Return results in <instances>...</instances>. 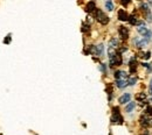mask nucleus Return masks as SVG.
<instances>
[{
	"mask_svg": "<svg viewBox=\"0 0 152 135\" xmlns=\"http://www.w3.org/2000/svg\"><path fill=\"white\" fill-rule=\"evenodd\" d=\"M137 32L144 36V39H146L148 41L149 40H152V32L143 23V22H138V26H137Z\"/></svg>",
	"mask_w": 152,
	"mask_h": 135,
	"instance_id": "obj_1",
	"label": "nucleus"
},
{
	"mask_svg": "<svg viewBox=\"0 0 152 135\" xmlns=\"http://www.w3.org/2000/svg\"><path fill=\"white\" fill-rule=\"evenodd\" d=\"M95 18L96 20L99 22V23H102V25H107L108 22H109V18L104 14V12L102 11V9H96L95 11Z\"/></svg>",
	"mask_w": 152,
	"mask_h": 135,
	"instance_id": "obj_2",
	"label": "nucleus"
},
{
	"mask_svg": "<svg viewBox=\"0 0 152 135\" xmlns=\"http://www.w3.org/2000/svg\"><path fill=\"white\" fill-rule=\"evenodd\" d=\"M111 122L113 123H122L123 122V118L119 113V108L118 107H114L113 108V116H111Z\"/></svg>",
	"mask_w": 152,
	"mask_h": 135,
	"instance_id": "obj_3",
	"label": "nucleus"
},
{
	"mask_svg": "<svg viewBox=\"0 0 152 135\" xmlns=\"http://www.w3.org/2000/svg\"><path fill=\"white\" fill-rule=\"evenodd\" d=\"M132 42L137 49H144L149 43V41L146 39H140V38H134L132 40Z\"/></svg>",
	"mask_w": 152,
	"mask_h": 135,
	"instance_id": "obj_4",
	"label": "nucleus"
},
{
	"mask_svg": "<svg viewBox=\"0 0 152 135\" xmlns=\"http://www.w3.org/2000/svg\"><path fill=\"white\" fill-rule=\"evenodd\" d=\"M115 78L116 80H128L129 77H128V74L123 70H117L115 71Z\"/></svg>",
	"mask_w": 152,
	"mask_h": 135,
	"instance_id": "obj_5",
	"label": "nucleus"
},
{
	"mask_svg": "<svg viewBox=\"0 0 152 135\" xmlns=\"http://www.w3.org/2000/svg\"><path fill=\"white\" fill-rule=\"evenodd\" d=\"M140 123L145 127H152V116H143L140 118Z\"/></svg>",
	"mask_w": 152,
	"mask_h": 135,
	"instance_id": "obj_6",
	"label": "nucleus"
},
{
	"mask_svg": "<svg viewBox=\"0 0 152 135\" xmlns=\"http://www.w3.org/2000/svg\"><path fill=\"white\" fill-rule=\"evenodd\" d=\"M118 34L123 40H126L129 38V29L126 27L121 26V27H118Z\"/></svg>",
	"mask_w": 152,
	"mask_h": 135,
	"instance_id": "obj_7",
	"label": "nucleus"
},
{
	"mask_svg": "<svg viewBox=\"0 0 152 135\" xmlns=\"http://www.w3.org/2000/svg\"><path fill=\"white\" fill-rule=\"evenodd\" d=\"M117 17H118V20H121V21H128V20H129V15H128V13H126V12H125V9H123V8L118 9Z\"/></svg>",
	"mask_w": 152,
	"mask_h": 135,
	"instance_id": "obj_8",
	"label": "nucleus"
},
{
	"mask_svg": "<svg viewBox=\"0 0 152 135\" xmlns=\"http://www.w3.org/2000/svg\"><path fill=\"white\" fill-rule=\"evenodd\" d=\"M130 99H131V95L130 93H124L123 96H121L118 98V101H119V104L125 105V104H129L130 103Z\"/></svg>",
	"mask_w": 152,
	"mask_h": 135,
	"instance_id": "obj_9",
	"label": "nucleus"
},
{
	"mask_svg": "<svg viewBox=\"0 0 152 135\" xmlns=\"http://www.w3.org/2000/svg\"><path fill=\"white\" fill-rule=\"evenodd\" d=\"M118 45H119V41H118V39L113 38V39L110 40V42H109V48H113V49H116V50H117Z\"/></svg>",
	"mask_w": 152,
	"mask_h": 135,
	"instance_id": "obj_10",
	"label": "nucleus"
},
{
	"mask_svg": "<svg viewBox=\"0 0 152 135\" xmlns=\"http://www.w3.org/2000/svg\"><path fill=\"white\" fill-rule=\"evenodd\" d=\"M97 8H96V4L94 2V1H90V2H88L87 4V7H86V11L87 12H94V11H96Z\"/></svg>",
	"mask_w": 152,
	"mask_h": 135,
	"instance_id": "obj_11",
	"label": "nucleus"
},
{
	"mask_svg": "<svg viewBox=\"0 0 152 135\" xmlns=\"http://www.w3.org/2000/svg\"><path fill=\"white\" fill-rule=\"evenodd\" d=\"M129 84H128V80H116V86L118 89H124Z\"/></svg>",
	"mask_w": 152,
	"mask_h": 135,
	"instance_id": "obj_12",
	"label": "nucleus"
},
{
	"mask_svg": "<svg viewBox=\"0 0 152 135\" xmlns=\"http://www.w3.org/2000/svg\"><path fill=\"white\" fill-rule=\"evenodd\" d=\"M134 108H136V103H133V101H130V103L126 105V107H125V112L130 113V112H132Z\"/></svg>",
	"mask_w": 152,
	"mask_h": 135,
	"instance_id": "obj_13",
	"label": "nucleus"
},
{
	"mask_svg": "<svg viewBox=\"0 0 152 135\" xmlns=\"http://www.w3.org/2000/svg\"><path fill=\"white\" fill-rule=\"evenodd\" d=\"M136 98H137V100H139L140 103H144V101L148 99L146 93H139V95H137V96H136Z\"/></svg>",
	"mask_w": 152,
	"mask_h": 135,
	"instance_id": "obj_14",
	"label": "nucleus"
},
{
	"mask_svg": "<svg viewBox=\"0 0 152 135\" xmlns=\"http://www.w3.org/2000/svg\"><path fill=\"white\" fill-rule=\"evenodd\" d=\"M105 8H107V11H109V12H111L113 9H114V4H113V1H105Z\"/></svg>",
	"mask_w": 152,
	"mask_h": 135,
	"instance_id": "obj_15",
	"label": "nucleus"
},
{
	"mask_svg": "<svg viewBox=\"0 0 152 135\" xmlns=\"http://www.w3.org/2000/svg\"><path fill=\"white\" fill-rule=\"evenodd\" d=\"M128 22H129L130 25H132V26L138 25V21H137V19H136L134 15H130V17H129V20H128Z\"/></svg>",
	"mask_w": 152,
	"mask_h": 135,
	"instance_id": "obj_16",
	"label": "nucleus"
},
{
	"mask_svg": "<svg viewBox=\"0 0 152 135\" xmlns=\"http://www.w3.org/2000/svg\"><path fill=\"white\" fill-rule=\"evenodd\" d=\"M139 55H140V57L143 58V59H149V58L151 57V53H150V51H146V53H140Z\"/></svg>",
	"mask_w": 152,
	"mask_h": 135,
	"instance_id": "obj_17",
	"label": "nucleus"
},
{
	"mask_svg": "<svg viewBox=\"0 0 152 135\" xmlns=\"http://www.w3.org/2000/svg\"><path fill=\"white\" fill-rule=\"evenodd\" d=\"M136 83H137V78H136V77L129 78V79H128V84H129V85H131V86H132V85H134Z\"/></svg>",
	"mask_w": 152,
	"mask_h": 135,
	"instance_id": "obj_18",
	"label": "nucleus"
},
{
	"mask_svg": "<svg viewBox=\"0 0 152 135\" xmlns=\"http://www.w3.org/2000/svg\"><path fill=\"white\" fill-rule=\"evenodd\" d=\"M145 112H146V116H152V107H151V106H149V107H146V110H145Z\"/></svg>",
	"mask_w": 152,
	"mask_h": 135,
	"instance_id": "obj_19",
	"label": "nucleus"
},
{
	"mask_svg": "<svg viewBox=\"0 0 152 135\" xmlns=\"http://www.w3.org/2000/svg\"><path fill=\"white\" fill-rule=\"evenodd\" d=\"M10 42H11V35H7V38L5 39L4 43H10Z\"/></svg>",
	"mask_w": 152,
	"mask_h": 135,
	"instance_id": "obj_20",
	"label": "nucleus"
},
{
	"mask_svg": "<svg viewBox=\"0 0 152 135\" xmlns=\"http://www.w3.org/2000/svg\"><path fill=\"white\" fill-rule=\"evenodd\" d=\"M87 29H89V26H87V25H83V26H82V30H83V32H86Z\"/></svg>",
	"mask_w": 152,
	"mask_h": 135,
	"instance_id": "obj_21",
	"label": "nucleus"
},
{
	"mask_svg": "<svg viewBox=\"0 0 152 135\" xmlns=\"http://www.w3.org/2000/svg\"><path fill=\"white\" fill-rule=\"evenodd\" d=\"M150 95L152 96V78H151V82H150Z\"/></svg>",
	"mask_w": 152,
	"mask_h": 135,
	"instance_id": "obj_22",
	"label": "nucleus"
},
{
	"mask_svg": "<svg viewBox=\"0 0 152 135\" xmlns=\"http://www.w3.org/2000/svg\"><path fill=\"white\" fill-rule=\"evenodd\" d=\"M140 135H149V134H146V131H145V133H144V134H140Z\"/></svg>",
	"mask_w": 152,
	"mask_h": 135,
	"instance_id": "obj_23",
	"label": "nucleus"
}]
</instances>
